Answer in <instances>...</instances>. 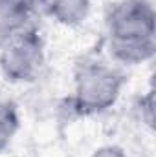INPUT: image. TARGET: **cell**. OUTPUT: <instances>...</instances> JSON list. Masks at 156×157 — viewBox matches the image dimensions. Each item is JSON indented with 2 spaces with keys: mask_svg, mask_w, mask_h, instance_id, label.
I'll use <instances>...</instances> for the list:
<instances>
[{
  "mask_svg": "<svg viewBox=\"0 0 156 157\" xmlns=\"http://www.w3.org/2000/svg\"><path fill=\"white\" fill-rule=\"evenodd\" d=\"M153 33V11L142 0L129 2L119 7L114 17V35L121 46H142L151 40Z\"/></svg>",
  "mask_w": 156,
  "mask_h": 157,
  "instance_id": "1",
  "label": "cell"
},
{
  "mask_svg": "<svg viewBox=\"0 0 156 157\" xmlns=\"http://www.w3.org/2000/svg\"><path fill=\"white\" fill-rule=\"evenodd\" d=\"M81 95H83V101L88 106H92L94 95H97V99H96L97 106L109 104L116 95V84H114L112 73H109V71H92V73H88V77L83 84Z\"/></svg>",
  "mask_w": 156,
  "mask_h": 157,
  "instance_id": "2",
  "label": "cell"
}]
</instances>
